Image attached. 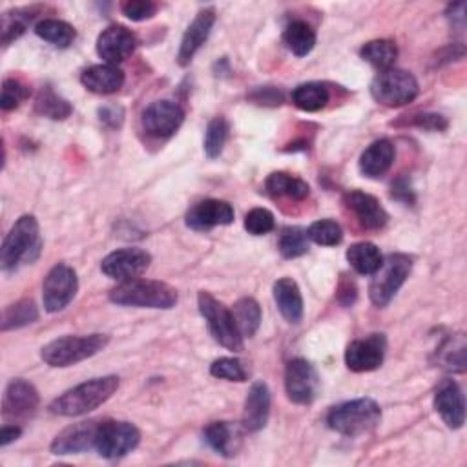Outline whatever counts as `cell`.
<instances>
[{"mask_svg": "<svg viewBox=\"0 0 467 467\" xmlns=\"http://www.w3.org/2000/svg\"><path fill=\"white\" fill-rule=\"evenodd\" d=\"M119 389V378L117 376H102L93 378L84 383L75 385L73 389L62 392L58 398H55L49 405V410L58 416H82L102 403H106L113 392Z\"/></svg>", "mask_w": 467, "mask_h": 467, "instance_id": "obj_1", "label": "cell"}, {"mask_svg": "<svg viewBox=\"0 0 467 467\" xmlns=\"http://www.w3.org/2000/svg\"><path fill=\"white\" fill-rule=\"evenodd\" d=\"M109 299L122 306L168 310L177 303V290L162 281L133 277L120 281L115 288H111Z\"/></svg>", "mask_w": 467, "mask_h": 467, "instance_id": "obj_2", "label": "cell"}, {"mask_svg": "<svg viewBox=\"0 0 467 467\" xmlns=\"http://www.w3.org/2000/svg\"><path fill=\"white\" fill-rule=\"evenodd\" d=\"M42 250V239L38 234V223L33 215H22L11 226L2 241L0 266L9 272L20 263H33Z\"/></svg>", "mask_w": 467, "mask_h": 467, "instance_id": "obj_3", "label": "cell"}, {"mask_svg": "<svg viewBox=\"0 0 467 467\" xmlns=\"http://www.w3.org/2000/svg\"><path fill=\"white\" fill-rule=\"evenodd\" d=\"M381 420L379 405L370 398H358L332 407L327 414V425L343 436H361L378 427Z\"/></svg>", "mask_w": 467, "mask_h": 467, "instance_id": "obj_4", "label": "cell"}, {"mask_svg": "<svg viewBox=\"0 0 467 467\" xmlns=\"http://www.w3.org/2000/svg\"><path fill=\"white\" fill-rule=\"evenodd\" d=\"M109 337L106 334H88V336H62L42 347L40 358L49 367H71L84 361L108 345Z\"/></svg>", "mask_w": 467, "mask_h": 467, "instance_id": "obj_5", "label": "cell"}, {"mask_svg": "<svg viewBox=\"0 0 467 467\" xmlns=\"http://www.w3.org/2000/svg\"><path fill=\"white\" fill-rule=\"evenodd\" d=\"M412 270V259L407 254H389L381 266L372 274L368 285V297L378 308L387 306L407 281Z\"/></svg>", "mask_w": 467, "mask_h": 467, "instance_id": "obj_6", "label": "cell"}, {"mask_svg": "<svg viewBox=\"0 0 467 467\" xmlns=\"http://www.w3.org/2000/svg\"><path fill=\"white\" fill-rule=\"evenodd\" d=\"M199 312L204 317L212 337L224 348L232 352L243 350V336L235 325L232 310L215 299L210 292L201 290L197 296Z\"/></svg>", "mask_w": 467, "mask_h": 467, "instance_id": "obj_7", "label": "cell"}, {"mask_svg": "<svg viewBox=\"0 0 467 467\" xmlns=\"http://www.w3.org/2000/svg\"><path fill=\"white\" fill-rule=\"evenodd\" d=\"M420 93L418 80L414 75L407 69L389 67L379 71L372 84H370V95L372 99L387 108H400L409 102H412Z\"/></svg>", "mask_w": 467, "mask_h": 467, "instance_id": "obj_8", "label": "cell"}, {"mask_svg": "<svg viewBox=\"0 0 467 467\" xmlns=\"http://www.w3.org/2000/svg\"><path fill=\"white\" fill-rule=\"evenodd\" d=\"M140 441L139 429L130 421L102 420L95 449L102 458L117 460L131 452Z\"/></svg>", "mask_w": 467, "mask_h": 467, "instance_id": "obj_9", "label": "cell"}, {"mask_svg": "<svg viewBox=\"0 0 467 467\" xmlns=\"http://www.w3.org/2000/svg\"><path fill=\"white\" fill-rule=\"evenodd\" d=\"M78 290L77 272L66 265H55L42 283V303L47 312H58L66 308Z\"/></svg>", "mask_w": 467, "mask_h": 467, "instance_id": "obj_10", "label": "cell"}, {"mask_svg": "<svg viewBox=\"0 0 467 467\" xmlns=\"http://www.w3.org/2000/svg\"><path fill=\"white\" fill-rule=\"evenodd\" d=\"M184 120V109L168 99L153 100L148 104L140 115L142 130L155 139L171 137Z\"/></svg>", "mask_w": 467, "mask_h": 467, "instance_id": "obj_11", "label": "cell"}, {"mask_svg": "<svg viewBox=\"0 0 467 467\" xmlns=\"http://www.w3.org/2000/svg\"><path fill=\"white\" fill-rule=\"evenodd\" d=\"M319 389V376L314 365L303 358L290 359L285 368V390L290 401L308 405L314 401Z\"/></svg>", "mask_w": 467, "mask_h": 467, "instance_id": "obj_12", "label": "cell"}, {"mask_svg": "<svg viewBox=\"0 0 467 467\" xmlns=\"http://www.w3.org/2000/svg\"><path fill=\"white\" fill-rule=\"evenodd\" d=\"M151 263V255L142 248H119L111 254H108L102 263L100 270L104 275L117 279V281H128L133 277H139Z\"/></svg>", "mask_w": 467, "mask_h": 467, "instance_id": "obj_13", "label": "cell"}, {"mask_svg": "<svg viewBox=\"0 0 467 467\" xmlns=\"http://www.w3.org/2000/svg\"><path fill=\"white\" fill-rule=\"evenodd\" d=\"M38 392L36 389L26 379H13L5 387L4 400H2V416L7 421L18 423L26 421L36 412L38 407Z\"/></svg>", "mask_w": 467, "mask_h": 467, "instance_id": "obj_14", "label": "cell"}, {"mask_svg": "<svg viewBox=\"0 0 467 467\" xmlns=\"http://www.w3.org/2000/svg\"><path fill=\"white\" fill-rule=\"evenodd\" d=\"M100 423L102 420H86V421H78L66 427L51 441L49 445L51 452L58 456H66V454H78L93 449L97 443Z\"/></svg>", "mask_w": 467, "mask_h": 467, "instance_id": "obj_15", "label": "cell"}, {"mask_svg": "<svg viewBox=\"0 0 467 467\" xmlns=\"http://www.w3.org/2000/svg\"><path fill=\"white\" fill-rule=\"evenodd\" d=\"M385 336L370 334L363 339H354L345 350V363L352 372H370L383 363Z\"/></svg>", "mask_w": 467, "mask_h": 467, "instance_id": "obj_16", "label": "cell"}, {"mask_svg": "<svg viewBox=\"0 0 467 467\" xmlns=\"http://www.w3.org/2000/svg\"><path fill=\"white\" fill-rule=\"evenodd\" d=\"M234 223V208L221 199H204L186 212V226L195 232H206L215 226Z\"/></svg>", "mask_w": 467, "mask_h": 467, "instance_id": "obj_17", "label": "cell"}, {"mask_svg": "<svg viewBox=\"0 0 467 467\" xmlns=\"http://www.w3.org/2000/svg\"><path fill=\"white\" fill-rule=\"evenodd\" d=\"M137 46V36L124 26H109L97 38V53L106 64L117 66L126 60Z\"/></svg>", "mask_w": 467, "mask_h": 467, "instance_id": "obj_18", "label": "cell"}, {"mask_svg": "<svg viewBox=\"0 0 467 467\" xmlns=\"http://www.w3.org/2000/svg\"><path fill=\"white\" fill-rule=\"evenodd\" d=\"M434 409L449 429H460L465 421V398L454 379H443L434 394Z\"/></svg>", "mask_w": 467, "mask_h": 467, "instance_id": "obj_19", "label": "cell"}, {"mask_svg": "<svg viewBox=\"0 0 467 467\" xmlns=\"http://www.w3.org/2000/svg\"><path fill=\"white\" fill-rule=\"evenodd\" d=\"M213 24H215V11L212 7L202 9L195 15V18L190 22V26L186 27V31L181 38V46H179V53H177V62L181 66H188L192 62L195 53L208 40Z\"/></svg>", "mask_w": 467, "mask_h": 467, "instance_id": "obj_20", "label": "cell"}, {"mask_svg": "<svg viewBox=\"0 0 467 467\" xmlns=\"http://www.w3.org/2000/svg\"><path fill=\"white\" fill-rule=\"evenodd\" d=\"M343 202L367 230H379L389 221V213L385 212L381 202L370 193H365L361 190H350L345 193Z\"/></svg>", "mask_w": 467, "mask_h": 467, "instance_id": "obj_21", "label": "cell"}, {"mask_svg": "<svg viewBox=\"0 0 467 467\" xmlns=\"http://www.w3.org/2000/svg\"><path fill=\"white\" fill-rule=\"evenodd\" d=\"M270 414V390L265 381H255L244 400L243 409V429L248 432L261 431Z\"/></svg>", "mask_w": 467, "mask_h": 467, "instance_id": "obj_22", "label": "cell"}, {"mask_svg": "<svg viewBox=\"0 0 467 467\" xmlns=\"http://www.w3.org/2000/svg\"><path fill=\"white\" fill-rule=\"evenodd\" d=\"M82 86L97 95H109L122 88L124 71L113 64H95L82 71Z\"/></svg>", "mask_w": 467, "mask_h": 467, "instance_id": "obj_23", "label": "cell"}, {"mask_svg": "<svg viewBox=\"0 0 467 467\" xmlns=\"http://www.w3.org/2000/svg\"><path fill=\"white\" fill-rule=\"evenodd\" d=\"M396 157L394 144L389 139H379L374 140L359 157V170L365 177L376 179L385 175Z\"/></svg>", "mask_w": 467, "mask_h": 467, "instance_id": "obj_24", "label": "cell"}, {"mask_svg": "<svg viewBox=\"0 0 467 467\" xmlns=\"http://www.w3.org/2000/svg\"><path fill=\"white\" fill-rule=\"evenodd\" d=\"M272 294L281 316L288 323H299L303 317V297L297 283L292 277H281L274 283Z\"/></svg>", "mask_w": 467, "mask_h": 467, "instance_id": "obj_25", "label": "cell"}, {"mask_svg": "<svg viewBox=\"0 0 467 467\" xmlns=\"http://www.w3.org/2000/svg\"><path fill=\"white\" fill-rule=\"evenodd\" d=\"M206 443L221 456H234L241 445V434L228 421H212L204 429Z\"/></svg>", "mask_w": 467, "mask_h": 467, "instance_id": "obj_26", "label": "cell"}, {"mask_svg": "<svg viewBox=\"0 0 467 467\" xmlns=\"http://www.w3.org/2000/svg\"><path fill=\"white\" fill-rule=\"evenodd\" d=\"M265 188L274 197H288L294 201H301L308 197V192H310L308 184L303 179L292 177L290 173H285V171L270 173L265 181Z\"/></svg>", "mask_w": 467, "mask_h": 467, "instance_id": "obj_27", "label": "cell"}, {"mask_svg": "<svg viewBox=\"0 0 467 467\" xmlns=\"http://www.w3.org/2000/svg\"><path fill=\"white\" fill-rule=\"evenodd\" d=\"M347 261L358 274L372 275L381 266L383 255L374 243L361 241V243H354L348 246Z\"/></svg>", "mask_w": 467, "mask_h": 467, "instance_id": "obj_28", "label": "cell"}, {"mask_svg": "<svg viewBox=\"0 0 467 467\" xmlns=\"http://www.w3.org/2000/svg\"><path fill=\"white\" fill-rule=\"evenodd\" d=\"M283 40L296 57H305L316 46V31L305 20H294L285 27Z\"/></svg>", "mask_w": 467, "mask_h": 467, "instance_id": "obj_29", "label": "cell"}, {"mask_svg": "<svg viewBox=\"0 0 467 467\" xmlns=\"http://www.w3.org/2000/svg\"><path fill=\"white\" fill-rule=\"evenodd\" d=\"M330 99L328 88L321 82H305L292 89V102L303 111H319Z\"/></svg>", "mask_w": 467, "mask_h": 467, "instance_id": "obj_30", "label": "cell"}, {"mask_svg": "<svg viewBox=\"0 0 467 467\" xmlns=\"http://www.w3.org/2000/svg\"><path fill=\"white\" fill-rule=\"evenodd\" d=\"M234 319L243 337H252L261 325V306L254 297H241L234 305Z\"/></svg>", "mask_w": 467, "mask_h": 467, "instance_id": "obj_31", "label": "cell"}, {"mask_svg": "<svg viewBox=\"0 0 467 467\" xmlns=\"http://www.w3.org/2000/svg\"><path fill=\"white\" fill-rule=\"evenodd\" d=\"M35 33L42 40H46V42H49L57 47H67L77 36L75 27L71 24L64 22V20H58V18H44V20L36 22Z\"/></svg>", "mask_w": 467, "mask_h": 467, "instance_id": "obj_32", "label": "cell"}, {"mask_svg": "<svg viewBox=\"0 0 467 467\" xmlns=\"http://www.w3.org/2000/svg\"><path fill=\"white\" fill-rule=\"evenodd\" d=\"M359 55L363 60H367L368 64H372L374 67L383 71V69L392 67V64L398 57V47L392 40L378 38V40H370V42L363 44Z\"/></svg>", "mask_w": 467, "mask_h": 467, "instance_id": "obj_33", "label": "cell"}, {"mask_svg": "<svg viewBox=\"0 0 467 467\" xmlns=\"http://www.w3.org/2000/svg\"><path fill=\"white\" fill-rule=\"evenodd\" d=\"M35 109L42 117H47V119H53V120H64L73 111L71 104L64 97L55 93L53 88H49V86L40 89V93L36 97V102H35Z\"/></svg>", "mask_w": 467, "mask_h": 467, "instance_id": "obj_34", "label": "cell"}, {"mask_svg": "<svg viewBox=\"0 0 467 467\" xmlns=\"http://www.w3.org/2000/svg\"><path fill=\"white\" fill-rule=\"evenodd\" d=\"M38 319V308L33 299H20L2 312V330H11V328H20L26 327L33 321Z\"/></svg>", "mask_w": 467, "mask_h": 467, "instance_id": "obj_35", "label": "cell"}, {"mask_svg": "<svg viewBox=\"0 0 467 467\" xmlns=\"http://www.w3.org/2000/svg\"><path fill=\"white\" fill-rule=\"evenodd\" d=\"M277 248L283 257L294 259L308 252V237L306 232L299 226H286L279 234Z\"/></svg>", "mask_w": 467, "mask_h": 467, "instance_id": "obj_36", "label": "cell"}, {"mask_svg": "<svg viewBox=\"0 0 467 467\" xmlns=\"http://www.w3.org/2000/svg\"><path fill=\"white\" fill-rule=\"evenodd\" d=\"M228 131H230V126L224 117H213L208 122L206 133H204V153L210 159H215L221 155L224 142L228 139Z\"/></svg>", "mask_w": 467, "mask_h": 467, "instance_id": "obj_37", "label": "cell"}, {"mask_svg": "<svg viewBox=\"0 0 467 467\" xmlns=\"http://www.w3.org/2000/svg\"><path fill=\"white\" fill-rule=\"evenodd\" d=\"M306 237L321 246H336L343 239V230L332 219H319L308 226Z\"/></svg>", "mask_w": 467, "mask_h": 467, "instance_id": "obj_38", "label": "cell"}, {"mask_svg": "<svg viewBox=\"0 0 467 467\" xmlns=\"http://www.w3.org/2000/svg\"><path fill=\"white\" fill-rule=\"evenodd\" d=\"M210 374L226 381H246V370L235 358H219L210 365Z\"/></svg>", "mask_w": 467, "mask_h": 467, "instance_id": "obj_39", "label": "cell"}, {"mask_svg": "<svg viewBox=\"0 0 467 467\" xmlns=\"http://www.w3.org/2000/svg\"><path fill=\"white\" fill-rule=\"evenodd\" d=\"M29 97V88L16 80V78H5L2 84V97H0V106L4 111L18 108L26 99Z\"/></svg>", "mask_w": 467, "mask_h": 467, "instance_id": "obj_40", "label": "cell"}, {"mask_svg": "<svg viewBox=\"0 0 467 467\" xmlns=\"http://www.w3.org/2000/svg\"><path fill=\"white\" fill-rule=\"evenodd\" d=\"M274 226H275L274 213L266 208H252L244 215V228L252 235H265V234L272 232Z\"/></svg>", "mask_w": 467, "mask_h": 467, "instance_id": "obj_41", "label": "cell"}, {"mask_svg": "<svg viewBox=\"0 0 467 467\" xmlns=\"http://www.w3.org/2000/svg\"><path fill=\"white\" fill-rule=\"evenodd\" d=\"M157 9L159 5L150 0H128L120 5L122 15L133 22H142L151 18L157 13Z\"/></svg>", "mask_w": 467, "mask_h": 467, "instance_id": "obj_42", "label": "cell"}, {"mask_svg": "<svg viewBox=\"0 0 467 467\" xmlns=\"http://www.w3.org/2000/svg\"><path fill=\"white\" fill-rule=\"evenodd\" d=\"M26 31V20H20L18 11L4 13L2 16V44L9 46Z\"/></svg>", "mask_w": 467, "mask_h": 467, "instance_id": "obj_43", "label": "cell"}, {"mask_svg": "<svg viewBox=\"0 0 467 467\" xmlns=\"http://www.w3.org/2000/svg\"><path fill=\"white\" fill-rule=\"evenodd\" d=\"M410 122L427 131H445L449 126L447 119L440 113H418L412 117Z\"/></svg>", "mask_w": 467, "mask_h": 467, "instance_id": "obj_44", "label": "cell"}, {"mask_svg": "<svg viewBox=\"0 0 467 467\" xmlns=\"http://www.w3.org/2000/svg\"><path fill=\"white\" fill-rule=\"evenodd\" d=\"M99 119L104 126L117 130L124 122V108L119 104H104L102 108H99Z\"/></svg>", "mask_w": 467, "mask_h": 467, "instance_id": "obj_45", "label": "cell"}, {"mask_svg": "<svg viewBox=\"0 0 467 467\" xmlns=\"http://www.w3.org/2000/svg\"><path fill=\"white\" fill-rule=\"evenodd\" d=\"M252 99L257 104H272V106H275V104H281L283 95L275 88H263V89H257L255 95H252Z\"/></svg>", "mask_w": 467, "mask_h": 467, "instance_id": "obj_46", "label": "cell"}, {"mask_svg": "<svg viewBox=\"0 0 467 467\" xmlns=\"http://www.w3.org/2000/svg\"><path fill=\"white\" fill-rule=\"evenodd\" d=\"M390 195L398 201H403V202H412L414 201V193H412V188L409 186V182L405 179H398L396 182H392L390 186Z\"/></svg>", "mask_w": 467, "mask_h": 467, "instance_id": "obj_47", "label": "cell"}, {"mask_svg": "<svg viewBox=\"0 0 467 467\" xmlns=\"http://www.w3.org/2000/svg\"><path fill=\"white\" fill-rule=\"evenodd\" d=\"M337 299L343 303V305H352L354 299H356V285L352 279H341L339 283V288H337Z\"/></svg>", "mask_w": 467, "mask_h": 467, "instance_id": "obj_48", "label": "cell"}, {"mask_svg": "<svg viewBox=\"0 0 467 467\" xmlns=\"http://www.w3.org/2000/svg\"><path fill=\"white\" fill-rule=\"evenodd\" d=\"M20 434H22V429H20L16 423H13V425H4L2 431H0V445H2V447L9 445V443L15 441L16 438H20Z\"/></svg>", "mask_w": 467, "mask_h": 467, "instance_id": "obj_49", "label": "cell"}]
</instances>
